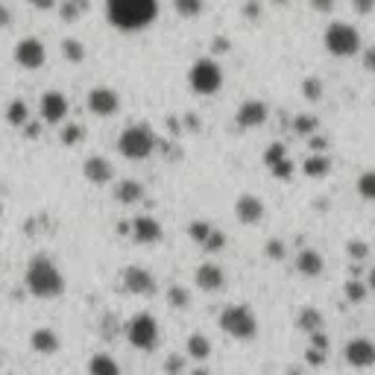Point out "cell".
I'll use <instances>...</instances> for the list:
<instances>
[{
	"label": "cell",
	"instance_id": "b9f144b4",
	"mask_svg": "<svg viewBox=\"0 0 375 375\" xmlns=\"http://www.w3.org/2000/svg\"><path fill=\"white\" fill-rule=\"evenodd\" d=\"M267 255H273V258H282V243H279V241L267 243Z\"/></svg>",
	"mask_w": 375,
	"mask_h": 375
},
{
	"label": "cell",
	"instance_id": "44dd1931",
	"mask_svg": "<svg viewBox=\"0 0 375 375\" xmlns=\"http://www.w3.org/2000/svg\"><path fill=\"white\" fill-rule=\"evenodd\" d=\"M141 196H144V188H141V182H135V179H123V182H117V188H115V199H117V203H123V206L138 203Z\"/></svg>",
	"mask_w": 375,
	"mask_h": 375
},
{
	"label": "cell",
	"instance_id": "7402d4cb",
	"mask_svg": "<svg viewBox=\"0 0 375 375\" xmlns=\"http://www.w3.org/2000/svg\"><path fill=\"white\" fill-rule=\"evenodd\" d=\"M188 358L199 361V364H206L211 358V340L206 334H191L188 337Z\"/></svg>",
	"mask_w": 375,
	"mask_h": 375
},
{
	"label": "cell",
	"instance_id": "ab89813d",
	"mask_svg": "<svg viewBox=\"0 0 375 375\" xmlns=\"http://www.w3.org/2000/svg\"><path fill=\"white\" fill-rule=\"evenodd\" d=\"M364 68H366V70H372V73H375V44H372V47H366V50H364Z\"/></svg>",
	"mask_w": 375,
	"mask_h": 375
},
{
	"label": "cell",
	"instance_id": "7bdbcfd3",
	"mask_svg": "<svg viewBox=\"0 0 375 375\" xmlns=\"http://www.w3.org/2000/svg\"><path fill=\"white\" fill-rule=\"evenodd\" d=\"M30 4H33V6H38V9H50V6L56 4V0H30Z\"/></svg>",
	"mask_w": 375,
	"mask_h": 375
},
{
	"label": "cell",
	"instance_id": "f6af8a7d",
	"mask_svg": "<svg viewBox=\"0 0 375 375\" xmlns=\"http://www.w3.org/2000/svg\"><path fill=\"white\" fill-rule=\"evenodd\" d=\"M366 287H369V290L375 293V267L369 270V276H366Z\"/></svg>",
	"mask_w": 375,
	"mask_h": 375
},
{
	"label": "cell",
	"instance_id": "ffe728a7",
	"mask_svg": "<svg viewBox=\"0 0 375 375\" xmlns=\"http://www.w3.org/2000/svg\"><path fill=\"white\" fill-rule=\"evenodd\" d=\"M88 375H120V364L106 352H97L88 361Z\"/></svg>",
	"mask_w": 375,
	"mask_h": 375
},
{
	"label": "cell",
	"instance_id": "e575fe53",
	"mask_svg": "<svg viewBox=\"0 0 375 375\" xmlns=\"http://www.w3.org/2000/svg\"><path fill=\"white\" fill-rule=\"evenodd\" d=\"M223 243H226V238H223L217 229H211V235L206 238V243H203V246L208 249V253H217V249H223Z\"/></svg>",
	"mask_w": 375,
	"mask_h": 375
},
{
	"label": "cell",
	"instance_id": "f1b7e54d",
	"mask_svg": "<svg viewBox=\"0 0 375 375\" xmlns=\"http://www.w3.org/2000/svg\"><path fill=\"white\" fill-rule=\"evenodd\" d=\"M167 299H170L173 308H188V305H191V293H188L185 287H170V290H167Z\"/></svg>",
	"mask_w": 375,
	"mask_h": 375
},
{
	"label": "cell",
	"instance_id": "603a6c76",
	"mask_svg": "<svg viewBox=\"0 0 375 375\" xmlns=\"http://www.w3.org/2000/svg\"><path fill=\"white\" fill-rule=\"evenodd\" d=\"M296 326L302 329L305 334H317V332H322V314L317 308H302V311H299Z\"/></svg>",
	"mask_w": 375,
	"mask_h": 375
},
{
	"label": "cell",
	"instance_id": "d6a6232c",
	"mask_svg": "<svg viewBox=\"0 0 375 375\" xmlns=\"http://www.w3.org/2000/svg\"><path fill=\"white\" fill-rule=\"evenodd\" d=\"M208 235H211V226H208V223H191V238H194L196 243H206Z\"/></svg>",
	"mask_w": 375,
	"mask_h": 375
},
{
	"label": "cell",
	"instance_id": "f35d334b",
	"mask_svg": "<svg viewBox=\"0 0 375 375\" xmlns=\"http://www.w3.org/2000/svg\"><path fill=\"white\" fill-rule=\"evenodd\" d=\"M352 9H355L358 15H369V12L375 9V0H352Z\"/></svg>",
	"mask_w": 375,
	"mask_h": 375
},
{
	"label": "cell",
	"instance_id": "4316f807",
	"mask_svg": "<svg viewBox=\"0 0 375 375\" xmlns=\"http://www.w3.org/2000/svg\"><path fill=\"white\" fill-rule=\"evenodd\" d=\"M62 53H65L70 62H83V59H85V47H83V41H77V38H65V41H62Z\"/></svg>",
	"mask_w": 375,
	"mask_h": 375
},
{
	"label": "cell",
	"instance_id": "52a82bcc",
	"mask_svg": "<svg viewBox=\"0 0 375 375\" xmlns=\"http://www.w3.org/2000/svg\"><path fill=\"white\" fill-rule=\"evenodd\" d=\"M188 83H191V88L196 94H203V97L217 94L220 85H223V70H220V65L214 59H196L191 65V70H188Z\"/></svg>",
	"mask_w": 375,
	"mask_h": 375
},
{
	"label": "cell",
	"instance_id": "9c48e42d",
	"mask_svg": "<svg viewBox=\"0 0 375 375\" xmlns=\"http://www.w3.org/2000/svg\"><path fill=\"white\" fill-rule=\"evenodd\" d=\"M120 285L127 293L132 296H153L156 293V279L153 273L144 270V267H127L120 273Z\"/></svg>",
	"mask_w": 375,
	"mask_h": 375
},
{
	"label": "cell",
	"instance_id": "d590c367",
	"mask_svg": "<svg viewBox=\"0 0 375 375\" xmlns=\"http://www.w3.org/2000/svg\"><path fill=\"white\" fill-rule=\"evenodd\" d=\"M366 253H369V249H366V243H361V241H352V243H349V255H352L355 261L366 258Z\"/></svg>",
	"mask_w": 375,
	"mask_h": 375
},
{
	"label": "cell",
	"instance_id": "e0dca14e",
	"mask_svg": "<svg viewBox=\"0 0 375 375\" xmlns=\"http://www.w3.org/2000/svg\"><path fill=\"white\" fill-rule=\"evenodd\" d=\"M296 270L302 273L305 279H317V276H322V270H326V261H322L317 249H302V253L296 255Z\"/></svg>",
	"mask_w": 375,
	"mask_h": 375
},
{
	"label": "cell",
	"instance_id": "74e56055",
	"mask_svg": "<svg viewBox=\"0 0 375 375\" xmlns=\"http://www.w3.org/2000/svg\"><path fill=\"white\" fill-rule=\"evenodd\" d=\"M305 97H308V100H319V97H322V85H319L317 80H308V83H305Z\"/></svg>",
	"mask_w": 375,
	"mask_h": 375
},
{
	"label": "cell",
	"instance_id": "d6986e66",
	"mask_svg": "<svg viewBox=\"0 0 375 375\" xmlns=\"http://www.w3.org/2000/svg\"><path fill=\"white\" fill-rule=\"evenodd\" d=\"M30 346L36 349L38 355H53V352H59L62 340H59V334L53 329H36L30 334Z\"/></svg>",
	"mask_w": 375,
	"mask_h": 375
},
{
	"label": "cell",
	"instance_id": "5b68a950",
	"mask_svg": "<svg viewBox=\"0 0 375 375\" xmlns=\"http://www.w3.org/2000/svg\"><path fill=\"white\" fill-rule=\"evenodd\" d=\"M127 340L138 349V352H156L159 343H162V329L153 314H135L130 322H127Z\"/></svg>",
	"mask_w": 375,
	"mask_h": 375
},
{
	"label": "cell",
	"instance_id": "7c38bea8",
	"mask_svg": "<svg viewBox=\"0 0 375 375\" xmlns=\"http://www.w3.org/2000/svg\"><path fill=\"white\" fill-rule=\"evenodd\" d=\"M68 112H70V103H68V97L62 91H47L41 97V117H44V123H50V127L65 123Z\"/></svg>",
	"mask_w": 375,
	"mask_h": 375
},
{
	"label": "cell",
	"instance_id": "484cf974",
	"mask_svg": "<svg viewBox=\"0 0 375 375\" xmlns=\"http://www.w3.org/2000/svg\"><path fill=\"white\" fill-rule=\"evenodd\" d=\"M358 194L364 199H372V203H375V170H366V173L358 176Z\"/></svg>",
	"mask_w": 375,
	"mask_h": 375
},
{
	"label": "cell",
	"instance_id": "8d00e7d4",
	"mask_svg": "<svg viewBox=\"0 0 375 375\" xmlns=\"http://www.w3.org/2000/svg\"><path fill=\"white\" fill-rule=\"evenodd\" d=\"M164 369H167V375H179V372H185V361H182V358H176V355H170Z\"/></svg>",
	"mask_w": 375,
	"mask_h": 375
},
{
	"label": "cell",
	"instance_id": "30bf717a",
	"mask_svg": "<svg viewBox=\"0 0 375 375\" xmlns=\"http://www.w3.org/2000/svg\"><path fill=\"white\" fill-rule=\"evenodd\" d=\"M15 62L21 68H27V70H38L47 62V47L38 38H33V36L30 38H21L18 47H15Z\"/></svg>",
	"mask_w": 375,
	"mask_h": 375
},
{
	"label": "cell",
	"instance_id": "3957f363",
	"mask_svg": "<svg viewBox=\"0 0 375 375\" xmlns=\"http://www.w3.org/2000/svg\"><path fill=\"white\" fill-rule=\"evenodd\" d=\"M322 47L329 50L337 59H349L361 53V33L346 21H334L326 27V36H322Z\"/></svg>",
	"mask_w": 375,
	"mask_h": 375
},
{
	"label": "cell",
	"instance_id": "277c9868",
	"mask_svg": "<svg viewBox=\"0 0 375 375\" xmlns=\"http://www.w3.org/2000/svg\"><path fill=\"white\" fill-rule=\"evenodd\" d=\"M217 326L235 340H253L258 334V317L249 305H229L220 311Z\"/></svg>",
	"mask_w": 375,
	"mask_h": 375
},
{
	"label": "cell",
	"instance_id": "8992f818",
	"mask_svg": "<svg viewBox=\"0 0 375 375\" xmlns=\"http://www.w3.org/2000/svg\"><path fill=\"white\" fill-rule=\"evenodd\" d=\"M117 149H120V156L123 159H132V162H141L147 159L149 153L156 149V135L149 132L144 123H132V127H127L120 132L117 138Z\"/></svg>",
	"mask_w": 375,
	"mask_h": 375
},
{
	"label": "cell",
	"instance_id": "60d3db41",
	"mask_svg": "<svg viewBox=\"0 0 375 375\" xmlns=\"http://www.w3.org/2000/svg\"><path fill=\"white\" fill-rule=\"evenodd\" d=\"M311 6L317 12H332L334 9V0H311Z\"/></svg>",
	"mask_w": 375,
	"mask_h": 375
},
{
	"label": "cell",
	"instance_id": "bcb514c9",
	"mask_svg": "<svg viewBox=\"0 0 375 375\" xmlns=\"http://www.w3.org/2000/svg\"><path fill=\"white\" fill-rule=\"evenodd\" d=\"M0 214H4V206H0Z\"/></svg>",
	"mask_w": 375,
	"mask_h": 375
},
{
	"label": "cell",
	"instance_id": "8fae6325",
	"mask_svg": "<svg viewBox=\"0 0 375 375\" xmlns=\"http://www.w3.org/2000/svg\"><path fill=\"white\" fill-rule=\"evenodd\" d=\"M88 109H91L97 117H112V115H117V109H120V97H117L115 88L97 85V88H91V94H88Z\"/></svg>",
	"mask_w": 375,
	"mask_h": 375
},
{
	"label": "cell",
	"instance_id": "4dcf8cb0",
	"mask_svg": "<svg viewBox=\"0 0 375 375\" xmlns=\"http://www.w3.org/2000/svg\"><path fill=\"white\" fill-rule=\"evenodd\" d=\"M305 173H308V176H326V173H329V159H322V156L308 159L305 162Z\"/></svg>",
	"mask_w": 375,
	"mask_h": 375
},
{
	"label": "cell",
	"instance_id": "9a60e30c",
	"mask_svg": "<svg viewBox=\"0 0 375 375\" xmlns=\"http://www.w3.org/2000/svg\"><path fill=\"white\" fill-rule=\"evenodd\" d=\"M235 217L246 226H255V223L264 220V203L255 194H241L238 203H235Z\"/></svg>",
	"mask_w": 375,
	"mask_h": 375
},
{
	"label": "cell",
	"instance_id": "7a4b0ae2",
	"mask_svg": "<svg viewBox=\"0 0 375 375\" xmlns=\"http://www.w3.org/2000/svg\"><path fill=\"white\" fill-rule=\"evenodd\" d=\"M23 285L36 299H56L65 293V276L62 270L50 261L47 255H33L23 273Z\"/></svg>",
	"mask_w": 375,
	"mask_h": 375
},
{
	"label": "cell",
	"instance_id": "2e32d148",
	"mask_svg": "<svg viewBox=\"0 0 375 375\" xmlns=\"http://www.w3.org/2000/svg\"><path fill=\"white\" fill-rule=\"evenodd\" d=\"M132 238L138 243H159L162 241V223L153 220V217H147V214L135 217L132 220Z\"/></svg>",
	"mask_w": 375,
	"mask_h": 375
},
{
	"label": "cell",
	"instance_id": "5bb4252c",
	"mask_svg": "<svg viewBox=\"0 0 375 375\" xmlns=\"http://www.w3.org/2000/svg\"><path fill=\"white\" fill-rule=\"evenodd\" d=\"M264 120H267V103L264 100H246V103H241V109L235 115V123L241 130H255Z\"/></svg>",
	"mask_w": 375,
	"mask_h": 375
},
{
	"label": "cell",
	"instance_id": "83f0119b",
	"mask_svg": "<svg viewBox=\"0 0 375 375\" xmlns=\"http://www.w3.org/2000/svg\"><path fill=\"white\" fill-rule=\"evenodd\" d=\"M173 6H176V12L182 18H194L203 12V0H173Z\"/></svg>",
	"mask_w": 375,
	"mask_h": 375
},
{
	"label": "cell",
	"instance_id": "836d02e7",
	"mask_svg": "<svg viewBox=\"0 0 375 375\" xmlns=\"http://www.w3.org/2000/svg\"><path fill=\"white\" fill-rule=\"evenodd\" d=\"M83 138H85V130H83V127H68L65 135H62V141H65L68 147H73V144L83 141Z\"/></svg>",
	"mask_w": 375,
	"mask_h": 375
},
{
	"label": "cell",
	"instance_id": "4fadbf2b",
	"mask_svg": "<svg viewBox=\"0 0 375 375\" xmlns=\"http://www.w3.org/2000/svg\"><path fill=\"white\" fill-rule=\"evenodd\" d=\"M194 282L199 290H206V293H217L223 290V285H226V273H223L220 264L214 261H206V264H199L196 273H194Z\"/></svg>",
	"mask_w": 375,
	"mask_h": 375
},
{
	"label": "cell",
	"instance_id": "ba28073f",
	"mask_svg": "<svg viewBox=\"0 0 375 375\" xmlns=\"http://www.w3.org/2000/svg\"><path fill=\"white\" fill-rule=\"evenodd\" d=\"M343 358L352 369H369L375 366V340L369 337H352L343 349Z\"/></svg>",
	"mask_w": 375,
	"mask_h": 375
},
{
	"label": "cell",
	"instance_id": "ee69618b",
	"mask_svg": "<svg viewBox=\"0 0 375 375\" xmlns=\"http://www.w3.org/2000/svg\"><path fill=\"white\" fill-rule=\"evenodd\" d=\"M9 21H12V15H9V12H6L4 6H0V27H6V23H9Z\"/></svg>",
	"mask_w": 375,
	"mask_h": 375
},
{
	"label": "cell",
	"instance_id": "f546056e",
	"mask_svg": "<svg viewBox=\"0 0 375 375\" xmlns=\"http://www.w3.org/2000/svg\"><path fill=\"white\" fill-rule=\"evenodd\" d=\"M85 9H88V0H68V4L62 6V15H65V21H73V18H80Z\"/></svg>",
	"mask_w": 375,
	"mask_h": 375
},
{
	"label": "cell",
	"instance_id": "cb8c5ba5",
	"mask_svg": "<svg viewBox=\"0 0 375 375\" xmlns=\"http://www.w3.org/2000/svg\"><path fill=\"white\" fill-rule=\"evenodd\" d=\"M267 164L279 173V176H287V170L282 167V164H287V159H285V147L282 144H273L270 149H267Z\"/></svg>",
	"mask_w": 375,
	"mask_h": 375
},
{
	"label": "cell",
	"instance_id": "d4e9b609",
	"mask_svg": "<svg viewBox=\"0 0 375 375\" xmlns=\"http://www.w3.org/2000/svg\"><path fill=\"white\" fill-rule=\"evenodd\" d=\"M6 117H9V123H15V127H23V123H27V117H30L27 103H23V100H12Z\"/></svg>",
	"mask_w": 375,
	"mask_h": 375
},
{
	"label": "cell",
	"instance_id": "6da1fadb",
	"mask_svg": "<svg viewBox=\"0 0 375 375\" xmlns=\"http://www.w3.org/2000/svg\"><path fill=\"white\" fill-rule=\"evenodd\" d=\"M112 27L123 33L147 30L159 18V0H106Z\"/></svg>",
	"mask_w": 375,
	"mask_h": 375
},
{
	"label": "cell",
	"instance_id": "1f68e13d",
	"mask_svg": "<svg viewBox=\"0 0 375 375\" xmlns=\"http://www.w3.org/2000/svg\"><path fill=\"white\" fill-rule=\"evenodd\" d=\"M346 296H349V302H361V299L366 296L364 282H349V285H346Z\"/></svg>",
	"mask_w": 375,
	"mask_h": 375
},
{
	"label": "cell",
	"instance_id": "ac0fdd59",
	"mask_svg": "<svg viewBox=\"0 0 375 375\" xmlns=\"http://www.w3.org/2000/svg\"><path fill=\"white\" fill-rule=\"evenodd\" d=\"M83 173H85V179L91 182V185H106V182H112V164L106 162V159H100V156H91L85 164H83Z\"/></svg>",
	"mask_w": 375,
	"mask_h": 375
}]
</instances>
